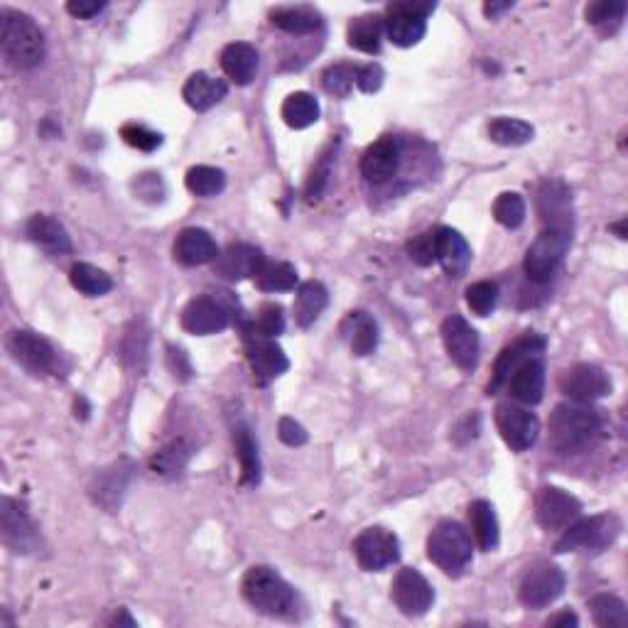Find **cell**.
Segmentation results:
<instances>
[{
    "instance_id": "f907efd6",
    "label": "cell",
    "mask_w": 628,
    "mask_h": 628,
    "mask_svg": "<svg viewBox=\"0 0 628 628\" xmlns=\"http://www.w3.org/2000/svg\"><path fill=\"white\" fill-rule=\"evenodd\" d=\"M408 256H410V261L422 265V268L435 265L437 263V229L415 236L413 241L408 243Z\"/></svg>"
},
{
    "instance_id": "83f0119b",
    "label": "cell",
    "mask_w": 628,
    "mask_h": 628,
    "mask_svg": "<svg viewBox=\"0 0 628 628\" xmlns=\"http://www.w3.org/2000/svg\"><path fill=\"white\" fill-rule=\"evenodd\" d=\"M221 69L236 84H251L258 74V50L248 42H231L221 52Z\"/></svg>"
},
{
    "instance_id": "4dcf8cb0",
    "label": "cell",
    "mask_w": 628,
    "mask_h": 628,
    "mask_svg": "<svg viewBox=\"0 0 628 628\" xmlns=\"http://www.w3.org/2000/svg\"><path fill=\"white\" fill-rule=\"evenodd\" d=\"M469 523L471 533H474L476 545L484 552H494L501 543V530H498V518L494 506L484 498L474 501L469 506Z\"/></svg>"
},
{
    "instance_id": "ac0fdd59",
    "label": "cell",
    "mask_w": 628,
    "mask_h": 628,
    "mask_svg": "<svg viewBox=\"0 0 628 628\" xmlns=\"http://www.w3.org/2000/svg\"><path fill=\"white\" fill-rule=\"evenodd\" d=\"M442 341L454 364L462 371H474L479 364V334L462 314H452L442 322Z\"/></svg>"
},
{
    "instance_id": "8fae6325",
    "label": "cell",
    "mask_w": 628,
    "mask_h": 628,
    "mask_svg": "<svg viewBox=\"0 0 628 628\" xmlns=\"http://www.w3.org/2000/svg\"><path fill=\"white\" fill-rule=\"evenodd\" d=\"M5 349L8 354L18 361L20 366L27 368L30 373H50L57 368V351L45 337L27 329H13L5 339Z\"/></svg>"
},
{
    "instance_id": "8992f818",
    "label": "cell",
    "mask_w": 628,
    "mask_h": 628,
    "mask_svg": "<svg viewBox=\"0 0 628 628\" xmlns=\"http://www.w3.org/2000/svg\"><path fill=\"white\" fill-rule=\"evenodd\" d=\"M621 518L614 513H602V516L582 518V521L570 523L557 540L555 552H579V550H604L606 545L614 543L621 533Z\"/></svg>"
},
{
    "instance_id": "d4e9b609",
    "label": "cell",
    "mask_w": 628,
    "mask_h": 628,
    "mask_svg": "<svg viewBox=\"0 0 628 628\" xmlns=\"http://www.w3.org/2000/svg\"><path fill=\"white\" fill-rule=\"evenodd\" d=\"M437 263L445 268L449 278H462L471 265V248L459 231L440 226L437 229Z\"/></svg>"
},
{
    "instance_id": "44dd1931",
    "label": "cell",
    "mask_w": 628,
    "mask_h": 628,
    "mask_svg": "<svg viewBox=\"0 0 628 628\" xmlns=\"http://www.w3.org/2000/svg\"><path fill=\"white\" fill-rule=\"evenodd\" d=\"M400 167V143L393 135H383L361 157V175L371 184H386Z\"/></svg>"
},
{
    "instance_id": "ba28073f",
    "label": "cell",
    "mask_w": 628,
    "mask_h": 628,
    "mask_svg": "<svg viewBox=\"0 0 628 628\" xmlns=\"http://www.w3.org/2000/svg\"><path fill=\"white\" fill-rule=\"evenodd\" d=\"M226 292L219 295H199L187 302L182 310V329L197 337H209V334H219L229 329L234 322V302L224 297Z\"/></svg>"
},
{
    "instance_id": "6da1fadb",
    "label": "cell",
    "mask_w": 628,
    "mask_h": 628,
    "mask_svg": "<svg viewBox=\"0 0 628 628\" xmlns=\"http://www.w3.org/2000/svg\"><path fill=\"white\" fill-rule=\"evenodd\" d=\"M602 413L592 403H562L552 410L548 425V442L557 454H579L589 449L602 435Z\"/></svg>"
},
{
    "instance_id": "c3c4849f",
    "label": "cell",
    "mask_w": 628,
    "mask_h": 628,
    "mask_svg": "<svg viewBox=\"0 0 628 628\" xmlns=\"http://www.w3.org/2000/svg\"><path fill=\"white\" fill-rule=\"evenodd\" d=\"M356 84V67H349V64H334L327 72L322 74V86L334 96H349L351 86Z\"/></svg>"
},
{
    "instance_id": "9a60e30c",
    "label": "cell",
    "mask_w": 628,
    "mask_h": 628,
    "mask_svg": "<svg viewBox=\"0 0 628 628\" xmlns=\"http://www.w3.org/2000/svg\"><path fill=\"white\" fill-rule=\"evenodd\" d=\"M545 346H548V341H545L543 334L538 332H525L518 337L513 344H508L506 349L501 351V356L496 359V366H494V373H491V381H489V388L486 391L491 393H501L503 388H506L508 378L513 376V371H516L518 366L525 364L528 359H535V356H543L545 354Z\"/></svg>"
},
{
    "instance_id": "6125c7cd",
    "label": "cell",
    "mask_w": 628,
    "mask_h": 628,
    "mask_svg": "<svg viewBox=\"0 0 628 628\" xmlns=\"http://www.w3.org/2000/svg\"><path fill=\"white\" fill-rule=\"evenodd\" d=\"M609 229L616 231V236H619V238H626V219H621L619 224H611Z\"/></svg>"
},
{
    "instance_id": "11a10c76",
    "label": "cell",
    "mask_w": 628,
    "mask_h": 628,
    "mask_svg": "<svg viewBox=\"0 0 628 628\" xmlns=\"http://www.w3.org/2000/svg\"><path fill=\"white\" fill-rule=\"evenodd\" d=\"M104 10L106 3H99V0H72V3H67V13L79 20H91L104 13Z\"/></svg>"
},
{
    "instance_id": "f1b7e54d",
    "label": "cell",
    "mask_w": 628,
    "mask_h": 628,
    "mask_svg": "<svg viewBox=\"0 0 628 628\" xmlns=\"http://www.w3.org/2000/svg\"><path fill=\"white\" fill-rule=\"evenodd\" d=\"M341 334L349 341L354 356H368L378 346V324L368 312H349L341 322Z\"/></svg>"
},
{
    "instance_id": "681fc988",
    "label": "cell",
    "mask_w": 628,
    "mask_h": 628,
    "mask_svg": "<svg viewBox=\"0 0 628 628\" xmlns=\"http://www.w3.org/2000/svg\"><path fill=\"white\" fill-rule=\"evenodd\" d=\"M121 138L126 140L131 148L140 150V153H155L162 145V135L150 131L148 126H140V123H126V126L121 128Z\"/></svg>"
},
{
    "instance_id": "4316f807",
    "label": "cell",
    "mask_w": 628,
    "mask_h": 628,
    "mask_svg": "<svg viewBox=\"0 0 628 628\" xmlns=\"http://www.w3.org/2000/svg\"><path fill=\"white\" fill-rule=\"evenodd\" d=\"M226 94H229V84L224 79L211 77L207 72L192 74L182 89L184 101L194 111H209V108L221 104L226 99Z\"/></svg>"
},
{
    "instance_id": "603a6c76",
    "label": "cell",
    "mask_w": 628,
    "mask_h": 628,
    "mask_svg": "<svg viewBox=\"0 0 628 628\" xmlns=\"http://www.w3.org/2000/svg\"><path fill=\"white\" fill-rule=\"evenodd\" d=\"M513 400L523 405H538L543 400L545 393V364L543 356H535L528 359L513 371V376L508 378L506 388H503Z\"/></svg>"
},
{
    "instance_id": "5b68a950",
    "label": "cell",
    "mask_w": 628,
    "mask_h": 628,
    "mask_svg": "<svg viewBox=\"0 0 628 628\" xmlns=\"http://www.w3.org/2000/svg\"><path fill=\"white\" fill-rule=\"evenodd\" d=\"M572 246L570 229H545L525 251L523 270L530 283H550Z\"/></svg>"
},
{
    "instance_id": "cb8c5ba5",
    "label": "cell",
    "mask_w": 628,
    "mask_h": 628,
    "mask_svg": "<svg viewBox=\"0 0 628 628\" xmlns=\"http://www.w3.org/2000/svg\"><path fill=\"white\" fill-rule=\"evenodd\" d=\"M570 189L562 180H550L540 187L538 211L545 221V229H570L572 224ZM572 231V229H570Z\"/></svg>"
},
{
    "instance_id": "60d3db41",
    "label": "cell",
    "mask_w": 628,
    "mask_h": 628,
    "mask_svg": "<svg viewBox=\"0 0 628 628\" xmlns=\"http://www.w3.org/2000/svg\"><path fill=\"white\" fill-rule=\"evenodd\" d=\"M253 283L263 292H290L297 288V270L290 263H273L265 261L263 268L258 270Z\"/></svg>"
},
{
    "instance_id": "52a82bcc",
    "label": "cell",
    "mask_w": 628,
    "mask_h": 628,
    "mask_svg": "<svg viewBox=\"0 0 628 628\" xmlns=\"http://www.w3.org/2000/svg\"><path fill=\"white\" fill-rule=\"evenodd\" d=\"M241 339L248 366H251L253 378H256L258 386H268L270 381L280 378L290 368V361L288 356H285L283 346L275 339L258 334L248 322L241 324Z\"/></svg>"
},
{
    "instance_id": "d590c367",
    "label": "cell",
    "mask_w": 628,
    "mask_h": 628,
    "mask_svg": "<svg viewBox=\"0 0 628 628\" xmlns=\"http://www.w3.org/2000/svg\"><path fill=\"white\" fill-rule=\"evenodd\" d=\"M192 454H194V447L189 445L187 440H172L170 445H165L160 452L153 454V459H150V469H153L157 476L175 479V476H180L182 471L187 469Z\"/></svg>"
},
{
    "instance_id": "ee69618b",
    "label": "cell",
    "mask_w": 628,
    "mask_h": 628,
    "mask_svg": "<svg viewBox=\"0 0 628 628\" xmlns=\"http://www.w3.org/2000/svg\"><path fill=\"white\" fill-rule=\"evenodd\" d=\"M494 219L506 229H521L525 221V202L518 192L498 194L494 202Z\"/></svg>"
},
{
    "instance_id": "b9f144b4",
    "label": "cell",
    "mask_w": 628,
    "mask_h": 628,
    "mask_svg": "<svg viewBox=\"0 0 628 628\" xmlns=\"http://www.w3.org/2000/svg\"><path fill=\"white\" fill-rule=\"evenodd\" d=\"M184 184H187L189 192L197 194V197H216V194L224 192L226 172L219 170V167L197 165L187 172Z\"/></svg>"
},
{
    "instance_id": "94428289",
    "label": "cell",
    "mask_w": 628,
    "mask_h": 628,
    "mask_svg": "<svg viewBox=\"0 0 628 628\" xmlns=\"http://www.w3.org/2000/svg\"><path fill=\"white\" fill-rule=\"evenodd\" d=\"M113 624H118V626H121V624H126V626H135V621L131 619V616L126 614V609H123V611H121V616H116V619H113Z\"/></svg>"
},
{
    "instance_id": "277c9868",
    "label": "cell",
    "mask_w": 628,
    "mask_h": 628,
    "mask_svg": "<svg viewBox=\"0 0 628 628\" xmlns=\"http://www.w3.org/2000/svg\"><path fill=\"white\" fill-rule=\"evenodd\" d=\"M427 557L449 577L464 575L474 557L471 535L462 523L440 521L427 538Z\"/></svg>"
},
{
    "instance_id": "e0dca14e",
    "label": "cell",
    "mask_w": 628,
    "mask_h": 628,
    "mask_svg": "<svg viewBox=\"0 0 628 628\" xmlns=\"http://www.w3.org/2000/svg\"><path fill=\"white\" fill-rule=\"evenodd\" d=\"M391 597L405 616H422L435 604V589L413 567H403L393 579Z\"/></svg>"
},
{
    "instance_id": "7c38bea8",
    "label": "cell",
    "mask_w": 628,
    "mask_h": 628,
    "mask_svg": "<svg viewBox=\"0 0 628 628\" xmlns=\"http://www.w3.org/2000/svg\"><path fill=\"white\" fill-rule=\"evenodd\" d=\"M354 555L361 570L383 572L398 562L400 543L395 533L386 528H366L359 538L354 540Z\"/></svg>"
},
{
    "instance_id": "7402d4cb",
    "label": "cell",
    "mask_w": 628,
    "mask_h": 628,
    "mask_svg": "<svg viewBox=\"0 0 628 628\" xmlns=\"http://www.w3.org/2000/svg\"><path fill=\"white\" fill-rule=\"evenodd\" d=\"M172 253H175V261L184 268H197V265L214 263L219 258V246L207 229L192 226V229L180 231Z\"/></svg>"
},
{
    "instance_id": "d6a6232c",
    "label": "cell",
    "mask_w": 628,
    "mask_h": 628,
    "mask_svg": "<svg viewBox=\"0 0 628 628\" xmlns=\"http://www.w3.org/2000/svg\"><path fill=\"white\" fill-rule=\"evenodd\" d=\"M329 305V290L324 288L319 280H310V283H302L297 288V297H295V322L300 324L302 329L312 327L314 322L319 319V314L327 310Z\"/></svg>"
},
{
    "instance_id": "2e32d148",
    "label": "cell",
    "mask_w": 628,
    "mask_h": 628,
    "mask_svg": "<svg viewBox=\"0 0 628 628\" xmlns=\"http://www.w3.org/2000/svg\"><path fill=\"white\" fill-rule=\"evenodd\" d=\"M560 391L575 403H594L611 393V378L594 364H575L560 376Z\"/></svg>"
},
{
    "instance_id": "836d02e7",
    "label": "cell",
    "mask_w": 628,
    "mask_h": 628,
    "mask_svg": "<svg viewBox=\"0 0 628 628\" xmlns=\"http://www.w3.org/2000/svg\"><path fill=\"white\" fill-rule=\"evenodd\" d=\"M383 18L381 15H359L349 23L346 37H349V45L354 50L364 54H378L381 52L383 42Z\"/></svg>"
},
{
    "instance_id": "f5cc1de1",
    "label": "cell",
    "mask_w": 628,
    "mask_h": 628,
    "mask_svg": "<svg viewBox=\"0 0 628 628\" xmlns=\"http://www.w3.org/2000/svg\"><path fill=\"white\" fill-rule=\"evenodd\" d=\"M356 86H359L364 94H376L383 86V69L378 64H364V67H356Z\"/></svg>"
},
{
    "instance_id": "db71d44e",
    "label": "cell",
    "mask_w": 628,
    "mask_h": 628,
    "mask_svg": "<svg viewBox=\"0 0 628 628\" xmlns=\"http://www.w3.org/2000/svg\"><path fill=\"white\" fill-rule=\"evenodd\" d=\"M278 432H280V440H283L288 447H302V445H307V440H310L305 427L292 418L280 420Z\"/></svg>"
},
{
    "instance_id": "f6af8a7d",
    "label": "cell",
    "mask_w": 628,
    "mask_h": 628,
    "mask_svg": "<svg viewBox=\"0 0 628 628\" xmlns=\"http://www.w3.org/2000/svg\"><path fill=\"white\" fill-rule=\"evenodd\" d=\"M498 295H501V290H498L494 280H479V283L469 285L467 288L469 310L479 314V317H489V314L496 310Z\"/></svg>"
},
{
    "instance_id": "680465c9",
    "label": "cell",
    "mask_w": 628,
    "mask_h": 628,
    "mask_svg": "<svg viewBox=\"0 0 628 628\" xmlns=\"http://www.w3.org/2000/svg\"><path fill=\"white\" fill-rule=\"evenodd\" d=\"M579 624V619H577V614L575 611H560V614H555V616H550L548 619V626H565V628H575Z\"/></svg>"
},
{
    "instance_id": "1f68e13d",
    "label": "cell",
    "mask_w": 628,
    "mask_h": 628,
    "mask_svg": "<svg viewBox=\"0 0 628 628\" xmlns=\"http://www.w3.org/2000/svg\"><path fill=\"white\" fill-rule=\"evenodd\" d=\"M270 23L290 35H310L322 27V15L310 5H288V8H275L270 13Z\"/></svg>"
},
{
    "instance_id": "9c48e42d",
    "label": "cell",
    "mask_w": 628,
    "mask_h": 628,
    "mask_svg": "<svg viewBox=\"0 0 628 628\" xmlns=\"http://www.w3.org/2000/svg\"><path fill=\"white\" fill-rule=\"evenodd\" d=\"M435 8V3H413V0L388 5V15L383 18V30H386L388 40L395 47L418 45L427 32V18L435 13Z\"/></svg>"
},
{
    "instance_id": "484cf974",
    "label": "cell",
    "mask_w": 628,
    "mask_h": 628,
    "mask_svg": "<svg viewBox=\"0 0 628 628\" xmlns=\"http://www.w3.org/2000/svg\"><path fill=\"white\" fill-rule=\"evenodd\" d=\"M25 234L32 243L42 248V251L52 253V256H64V253H72V238H69L67 229L59 224L57 219L47 214H35L25 226Z\"/></svg>"
},
{
    "instance_id": "3957f363",
    "label": "cell",
    "mask_w": 628,
    "mask_h": 628,
    "mask_svg": "<svg viewBox=\"0 0 628 628\" xmlns=\"http://www.w3.org/2000/svg\"><path fill=\"white\" fill-rule=\"evenodd\" d=\"M243 599L265 616H285L295 606V589L273 567H251L241 582Z\"/></svg>"
},
{
    "instance_id": "30bf717a",
    "label": "cell",
    "mask_w": 628,
    "mask_h": 628,
    "mask_svg": "<svg viewBox=\"0 0 628 628\" xmlns=\"http://www.w3.org/2000/svg\"><path fill=\"white\" fill-rule=\"evenodd\" d=\"M565 572L550 562H535L528 567L518 587V597L528 609H545L565 592Z\"/></svg>"
},
{
    "instance_id": "ffe728a7",
    "label": "cell",
    "mask_w": 628,
    "mask_h": 628,
    "mask_svg": "<svg viewBox=\"0 0 628 628\" xmlns=\"http://www.w3.org/2000/svg\"><path fill=\"white\" fill-rule=\"evenodd\" d=\"M265 261L268 258L263 256L261 248L251 246V243H231L224 253H219V258L214 261V270L216 275L226 280H246L256 278Z\"/></svg>"
},
{
    "instance_id": "7a4b0ae2",
    "label": "cell",
    "mask_w": 628,
    "mask_h": 628,
    "mask_svg": "<svg viewBox=\"0 0 628 628\" xmlns=\"http://www.w3.org/2000/svg\"><path fill=\"white\" fill-rule=\"evenodd\" d=\"M0 50L5 62L15 69H35L45 59V35L30 15L20 10H0Z\"/></svg>"
},
{
    "instance_id": "5bb4252c",
    "label": "cell",
    "mask_w": 628,
    "mask_h": 628,
    "mask_svg": "<svg viewBox=\"0 0 628 628\" xmlns=\"http://www.w3.org/2000/svg\"><path fill=\"white\" fill-rule=\"evenodd\" d=\"M0 530H3V543L18 555H30L40 545L35 523L27 516L23 503L15 498L5 496L0 501Z\"/></svg>"
},
{
    "instance_id": "816d5d0a",
    "label": "cell",
    "mask_w": 628,
    "mask_h": 628,
    "mask_svg": "<svg viewBox=\"0 0 628 628\" xmlns=\"http://www.w3.org/2000/svg\"><path fill=\"white\" fill-rule=\"evenodd\" d=\"M135 192H138L140 199H145V202H160L162 197H165V184H162L160 175H140L138 180H135Z\"/></svg>"
},
{
    "instance_id": "d6986e66",
    "label": "cell",
    "mask_w": 628,
    "mask_h": 628,
    "mask_svg": "<svg viewBox=\"0 0 628 628\" xmlns=\"http://www.w3.org/2000/svg\"><path fill=\"white\" fill-rule=\"evenodd\" d=\"M582 513V503L557 486H543L535 496V518L545 530H565Z\"/></svg>"
},
{
    "instance_id": "74e56055",
    "label": "cell",
    "mask_w": 628,
    "mask_h": 628,
    "mask_svg": "<svg viewBox=\"0 0 628 628\" xmlns=\"http://www.w3.org/2000/svg\"><path fill=\"white\" fill-rule=\"evenodd\" d=\"M626 8V0H597V3H589L584 8V18L604 35H614L624 23Z\"/></svg>"
},
{
    "instance_id": "e575fe53",
    "label": "cell",
    "mask_w": 628,
    "mask_h": 628,
    "mask_svg": "<svg viewBox=\"0 0 628 628\" xmlns=\"http://www.w3.org/2000/svg\"><path fill=\"white\" fill-rule=\"evenodd\" d=\"M128 479H131V469H123V464H113L111 469L101 471L96 476V484L91 486V494H94L96 503H101L108 511H116L123 491H126Z\"/></svg>"
},
{
    "instance_id": "8d00e7d4",
    "label": "cell",
    "mask_w": 628,
    "mask_h": 628,
    "mask_svg": "<svg viewBox=\"0 0 628 628\" xmlns=\"http://www.w3.org/2000/svg\"><path fill=\"white\" fill-rule=\"evenodd\" d=\"M283 121L295 131H305L319 121V101L307 91H295L285 99Z\"/></svg>"
},
{
    "instance_id": "6f0895ef",
    "label": "cell",
    "mask_w": 628,
    "mask_h": 628,
    "mask_svg": "<svg viewBox=\"0 0 628 628\" xmlns=\"http://www.w3.org/2000/svg\"><path fill=\"white\" fill-rule=\"evenodd\" d=\"M167 351H170L167 359H170V366H172V371H175V376L182 378V381H187V378L192 376V366H189L187 354H184L182 349H175V346H170Z\"/></svg>"
},
{
    "instance_id": "ab89813d",
    "label": "cell",
    "mask_w": 628,
    "mask_h": 628,
    "mask_svg": "<svg viewBox=\"0 0 628 628\" xmlns=\"http://www.w3.org/2000/svg\"><path fill=\"white\" fill-rule=\"evenodd\" d=\"M69 280H72L74 290H79L86 297H101L113 290V280L106 270L96 268L91 263H77L69 270Z\"/></svg>"
},
{
    "instance_id": "7bdbcfd3",
    "label": "cell",
    "mask_w": 628,
    "mask_h": 628,
    "mask_svg": "<svg viewBox=\"0 0 628 628\" xmlns=\"http://www.w3.org/2000/svg\"><path fill=\"white\" fill-rule=\"evenodd\" d=\"M589 609H592L594 624L604 626V628H624L628 626V609L626 604L621 602L614 594H597L589 602Z\"/></svg>"
},
{
    "instance_id": "9f6ffc18",
    "label": "cell",
    "mask_w": 628,
    "mask_h": 628,
    "mask_svg": "<svg viewBox=\"0 0 628 628\" xmlns=\"http://www.w3.org/2000/svg\"><path fill=\"white\" fill-rule=\"evenodd\" d=\"M479 430H481L479 413H469L467 418H464L457 427H454V440H457L459 445H467V442L476 440Z\"/></svg>"
},
{
    "instance_id": "bcb514c9",
    "label": "cell",
    "mask_w": 628,
    "mask_h": 628,
    "mask_svg": "<svg viewBox=\"0 0 628 628\" xmlns=\"http://www.w3.org/2000/svg\"><path fill=\"white\" fill-rule=\"evenodd\" d=\"M332 160H334V145H329V148L322 153V157H319L317 165H314V170L310 172V180H307L305 184V197L310 204H317L319 199H322L324 187H327L329 175H332Z\"/></svg>"
},
{
    "instance_id": "f35d334b",
    "label": "cell",
    "mask_w": 628,
    "mask_h": 628,
    "mask_svg": "<svg viewBox=\"0 0 628 628\" xmlns=\"http://www.w3.org/2000/svg\"><path fill=\"white\" fill-rule=\"evenodd\" d=\"M533 135V126L528 121H521V118L498 116L489 123V138L503 148H518V145L530 143Z\"/></svg>"
},
{
    "instance_id": "4fadbf2b",
    "label": "cell",
    "mask_w": 628,
    "mask_h": 628,
    "mask_svg": "<svg viewBox=\"0 0 628 628\" xmlns=\"http://www.w3.org/2000/svg\"><path fill=\"white\" fill-rule=\"evenodd\" d=\"M496 427L513 452H525L538 442L540 420L528 408L513 403H501L496 408Z\"/></svg>"
},
{
    "instance_id": "7dc6e473",
    "label": "cell",
    "mask_w": 628,
    "mask_h": 628,
    "mask_svg": "<svg viewBox=\"0 0 628 628\" xmlns=\"http://www.w3.org/2000/svg\"><path fill=\"white\" fill-rule=\"evenodd\" d=\"M248 324H251L258 334H263V337H270V339L280 337V334L285 332L283 307L275 305V302H268V305H263L261 310H258V317Z\"/></svg>"
},
{
    "instance_id": "f546056e",
    "label": "cell",
    "mask_w": 628,
    "mask_h": 628,
    "mask_svg": "<svg viewBox=\"0 0 628 628\" xmlns=\"http://www.w3.org/2000/svg\"><path fill=\"white\" fill-rule=\"evenodd\" d=\"M234 447L238 464H241V484L243 486L261 484V454H258V442L246 422H238L234 427Z\"/></svg>"
},
{
    "instance_id": "91938a15",
    "label": "cell",
    "mask_w": 628,
    "mask_h": 628,
    "mask_svg": "<svg viewBox=\"0 0 628 628\" xmlns=\"http://www.w3.org/2000/svg\"><path fill=\"white\" fill-rule=\"evenodd\" d=\"M511 8H513L511 0H503V3H486L484 5V13H486V18L496 20L498 15H503V13H506V10H511Z\"/></svg>"
}]
</instances>
